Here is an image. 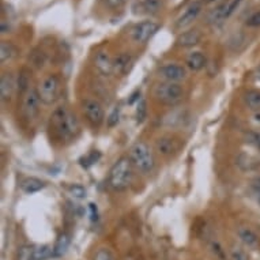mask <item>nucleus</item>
Wrapping results in <instances>:
<instances>
[{
  "instance_id": "nucleus-1",
  "label": "nucleus",
  "mask_w": 260,
  "mask_h": 260,
  "mask_svg": "<svg viewBox=\"0 0 260 260\" xmlns=\"http://www.w3.org/2000/svg\"><path fill=\"white\" fill-rule=\"evenodd\" d=\"M52 124L58 136L63 141L75 139L81 132V124L75 113L64 107H60L55 111L52 115Z\"/></svg>"
},
{
  "instance_id": "nucleus-2",
  "label": "nucleus",
  "mask_w": 260,
  "mask_h": 260,
  "mask_svg": "<svg viewBox=\"0 0 260 260\" xmlns=\"http://www.w3.org/2000/svg\"><path fill=\"white\" fill-rule=\"evenodd\" d=\"M132 178V162L127 157H121L120 160L115 162L109 172V185L115 191H123L131 183Z\"/></svg>"
},
{
  "instance_id": "nucleus-3",
  "label": "nucleus",
  "mask_w": 260,
  "mask_h": 260,
  "mask_svg": "<svg viewBox=\"0 0 260 260\" xmlns=\"http://www.w3.org/2000/svg\"><path fill=\"white\" fill-rule=\"evenodd\" d=\"M153 95L155 100L165 105H176L183 100L184 89L181 85L173 82L157 83L153 89Z\"/></svg>"
},
{
  "instance_id": "nucleus-4",
  "label": "nucleus",
  "mask_w": 260,
  "mask_h": 260,
  "mask_svg": "<svg viewBox=\"0 0 260 260\" xmlns=\"http://www.w3.org/2000/svg\"><path fill=\"white\" fill-rule=\"evenodd\" d=\"M130 160L136 169L143 173L153 171L154 157L151 150L144 142L135 143L130 148Z\"/></svg>"
},
{
  "instance_id": "nucleus-5",
  "label": "nucleus",
  "mask_w": 260,
  "mask_h": 260,
  "mask_svg": "<svg viewBox=\"0 0 260 260\" xmlns=\"http://www.w3.org/2000/svg\"><path fill=\"white\" fill-rule=\"evenodd\" d=\"M59 90H60V79L58 75H48L42 79L37 91L40 95V100L44 105H52L56 102L58 97H59Z\"/></svg>"
},
{
  "instance_id": "nucleus-6",
  "label": "nucleus",
  "mask_w": 260,
  "mask_h": 260,
  "mask_svg": "<svg viewBox=\"0 0 260 260\" xmlns=\"http://www.w3.org/2000/svg\"><path fill=\"white\" fill-rule=\"evenodd\" d=\"M158 24H155L153 21H143L141 24H136L131 29V38L136 44H146L151 37L158 31Z\"/></svg>"
},
{
  "instance_id": "nucleus-7",
  "label": "nucleus",
  "mask_w": 260,
  "mask_h": 260,
  "mask_svg": "<svg viewBox=\"0 0 260 260\" xmlns=\"http://www.w3.org/2000/svg\"><path fill=\"white\" fill-rule=\"evenodd\" d=\"M82 109L89 123H91L94 127H100L104 123V118H105L104 108L97 100H91V98L85 100L82 102Z\"/></svg>"
},
{
  "instance_id": "nucleus-8",
  "label": "nucleus",
  "mask_w": 260,
  "mask_h": 260,
  "mask_svg": "<svg viewBox=\"0 0 260 260\" xmlns=\"http://www.w3.org/2000/svg\"><path fill=\"white\" fill-rule=\"evenodd\" d=\"M202 8H203V4H202V1H199V0H195L192 3H189L188 6L184 8L183 12L177 17L174 26L177 29H183V28L189 26L199 17V14L202 12Z\"/></svg>"
},
{
  "instance_id": "nucleus-9",
  "label": "nucleus",
  "mask_w": 260,
  "mask_h": 260,
  "mask_svg": "<svg viewBox=\"0 0 260 260\" xmlns=\"http://www.w3.org/2000/svg\"><path fill=\"white\" fill-rule=\"evenodd\" d=\"M40 95L37 89H29L26 91L24 97V104H22V111H24L25 117L28 120H33L38 115L40 111Z\"/></svg>"
},
{
  "instance_id": "nucleus-10",
  "label": "nucleus",
  "mask_w": 260,
  "mask_h": 260,
  "mask_svg": "<svg viewBox=\"0 0 260 260\" xmlns=\"http://www.w3.org/2000/svg\"><path fill=\"white\" fill-rule=\"evenodd\" d=\"M187 70L183 65L176 64V63H168V64L162 65L160 68V77L165 81V82L178 83L187 79Z\"/></svg>"
},
{
  "instance_id": "nucleus-11",
  "label": "nucleus",
  "mask_w": 260,
  "mask_h": 260,
  "mask_svg": "<svg viewBox=\"0 0 260 260\" xmlns=\"http://www.w3.org/2000/svg\"><path fill=\"white\" fill-rule=\"evenodd\" d=\"M162 0H139L136 1L132 10L136 15H154L162 8Z\"/></svg>"
},
{
  "instance_id": "nucleus-12",
  "label": "nucleus",
  "mask_w": 260,
  "mask_h": 260,
  "mask_svg": "<svg viewBox=\"0 0 260 260\" xmlns=\"http://www.w3.org/2000/svg\"><path fill=\"white\" fill-rule=\"evenodd\" d=\"M132 63H134V59L130 54H127V52L118 54L113 59V72L117 75H125L130 72Z\"/></svg>"
},
{
  "instance_id": "nucleus-13",
  "label": "nucleus",
  "mask_w": 260,
  "mask_h": 260,
  "mask_svg": "<svg viewBox=\"0 0 260 260\" xmlns=\"http://www.w3.org/2000/svg\"><path fill=\"white\" fill-rule=\"evenodd\" d=\"M202 40V34L199 30L196 29H191L188 31H184L181 33L180 36L177 37V42L178 47H183V48H189V47H194V45H198Z\"/></svg>"
},
{
  "instance_id": "nucleus-14",
  "label": "nucleus",
  "mask_w": 260,
  "mask_h": 260,
  "mask_svg": "<svg viewBox=\"0 0 260 260\" xmlns=\"http://www.w3.org/2000/svg\"><path fill=\"white\" fill-rule=\"evenodd\" d=\"M94 64L97 67V70L104 74V75H111L113 72V60L111 59V56L104 52V51H100L97 52L94 59Z\"/></svg>"
},
{
  "instance_id": "nucleus-15",
  "label": "nucleus",
  "mask_w": 260,
  "mask_h": 260,
  "mask_svg": "<svg viewBox=\"0 0 260 260\" xmlns=\"http://www.w3.org/2000/svg\"><path fill=\"white\" fill-rule=\"evenodd\" d=\"M237 166L244 172H252L256 171L260 166V161L255 158L252 154L248 153H240L236 158Z\"/></svg>"
},
{
  "instance_id": "nucleus-16",
  "label": "nucleus",
  "mask_w": 260,
  "mask_h": 260,
  "mask_svg": "<svg viewBox=\"0 0 260 260\" xmlns=\"http://www.w3.org/2000/svg\"><path fill=\"white\" fill-rule=\"evenodd\" d=\"M155 147L158 150V153L162 154V155H172L174 151H177L178 143L172 136H162L157 141Z\"/></svg>"
},
{
  "instance_id": "nucleus-17",
  "label": "nucleus",
  "mask_w": 260,
  "mask_h": 260,
  "mask_svg": "<svg viewBox=\"0 0 260 260\" xmlns=\"http://www.w3.org/2000/svg\"><path fill=\"white\" fill-rule=\"evenodd\" d=\"M15 89V82L11 74H3L0 78V95L3 101H10Z\"/></svg>"
},
{
  "instance_id": "nucleus-18",
  "label": "nucleus",
  "mask_w": 260,
  "mask_h": 260,
  "mask_svg": "<svg viewBox=\"0 0 260 260\" xmlns=\"http://www.w3.org/2000/svg\"><path fill=\"white\" fill-rule=\"evenodd\" d=\"M237 234L240 237V240L242 241V244L247 245L248 248L255 249L258 245H259V237H258V234H256L252 229H249V228L242 226V228L238 229Z\"/></svg>"
},
{
  "instance_id": "nucleus-19",
  "label": "nucleus",
  "mask_w": 260,
  "mask_h": 260,
  "mask_svg": "<svg viewBox=\"0 0 260 260\" xmlns=\"http://www.w3.org/2000/svg\"><path fill=\"white\" fill-rule=\"evenodd\" d=\"M45 187V183L37 177H28L25 178L22 184H21V189L24 191L25 194L31 195V194H36L38 191H41Z\"/></svg>"
},
{
  "instance_id": "nucleus-20",
  "label": "nucleus",
  "mask_w": 260,
  "mask_h": 260,
  "mask_svg": "<svg viewBox=\"0 0 260 260\" xmlns=\"http://www.w3.org/2000/svg\"><path fill=\"white\" fill-rule=\"evenodd\" d=\"M187 65L192 71H201L202 68L206 65V56L202 52H192L187 58Z\"/></svg>"
},
{
  "instance_id": "nucleus-21",
  "label": "nucleus",
  "mask_w": 260,
  "mask_h": 260,
  "mask_svg": "<svg viewBox=\"0 0 260 260\" xmlns=\"http://www.w3.org/2000/svg\"><path fill=\"white\" fill-rule=\"evenodd\" d=\"M52 255H54V248H51L49 245H40L30 249L28 260H48Z\"/></svg>"
},
{
  "instance_id": "nucleus-22",
  "label": "nucleus",
  "mask_w": 260,
  "mask_h": 260,
  "mask_svg": "<svg viewBox=\"0 0 260 260\" xmlns=\"http://www.w3.org/2000/svg\"><path fill=\"white\" fill-rule=\"evenodd\" d=\"M70 247V236L68 234H60L59 238L56 240L54 247V256L55 258H61L67 252V249Z\"/></svg>"
},
{
  "instance_id": "nucleus-23",
  "label": "nucleus",
  "mask_w": 260,
  "mask_h": 260,
  "mask_svg": "<svg viewBox=\"0 0 260 260\" xmlns=\"http://www.w3.org/2000/svg\"><path fill=\"white\" fill-rule=\"evenodd\" d=\"M184 120H185V113L181 109H178V111H172L169 115H166L165 120H164V123L168 127H178V125H183Z\"/></svg>"
},
{
  "instance_id": "nucleus-24",
  "label": "nucleus",
  "mask_w": 260,
  "mask_h": 260,
  "mask_svg": "<svg viewBox=\"0 0 260 260\" xmlns=\"http://www.w3.org/2000/svg\"><path fill=\"white\" fill-rule=\"evenodd\" d=\"M244 101L252 111L260 109V90H249L244 95Z\"/></svg>"
},
{
  "instance_id": "nucleus-25",
  "label": "nucleus",
  "mask_w": 260,
  "mask_h": 260,
  "mask_svg": "<svg viewBox=\"0 0 260 260\" xmlns=\"http://www.w3.org/2000/svg\"><path fill=\"white\" fill-rule=\"evenodd\" d=\"M15 55H17V49L12 47L10 42H1V45H0V60H1V63H6L8 60H11Z\"/></svg>"
},
{
  "instance_id": "nucleus-26",
  "label": "nucleus",
  "mask_w": 260,
  "mask_h": 260,
  "mask_svg": "<svg viewBox=\"0 0 260 260\" xmlns=\"http://www.w3.org/2000/svg\"><path fill=\"white\" fill-rule=\"evenodd\" d=\"M147 116V102L144 98H141L138 101V105H136V112H135V117H136V123L138 124H142L144 121V118Z\"/></svg>"
},
{
  "instance_id": "nucleus-27",
  "label": "nucleus",
  "mask_w": 260,
  "mask_h": 260,
  "mask_svg": "<svg viewBox=\"0 0 260 260\" xmlns=\"http://www.w3.org/2000/svg\"><path fill=\"white\" fill-rule=\"evenodd\" d=\"M68 194L74 198V199H85L86 198V189L79 184H72L68 187Z\"/></svg>"
},
{
  "instance_id": "nucleus-28",
  "label": "nucleus",
  "mask_w": 260,
  "mask_h": 260,
  "mask_svg": "<svg viewBox=\"0 0 260 260\" xmlns=\"http://www.w3.org/2000/svg\"><path fill=\"white\" fill-rule=\"evenodd\" d=\"M244 0H228L225 1V12H226V19L231 18V15L237 11V8L240 7Z\"/></svg>"
},
{
  "instance_id": "nucleus-29",
  "label": "nucleus",
  "mask_w": 260,
  "mask_h": 260,
  "mask_svg": "<svg viewBox=\"0 0 260 260\" xmlns=\"http://www.w3.org/2000/svg\"><path fill=\"white\" fill-rule=\"evenodd\" d=\"M245 141L249 144H252L255 148L260 150V132H256V131H248L245 134Z\"/></svg>"
},
{
  "instance_id": "nucleus-30",
  "label": "nucleus",
  "mask_w": 260,
  "mask_h": 260,
  "mask_svg": "<svg viewBox=\"0 0 260 260\" xmlns=\"http://www.w3.org/2000/svg\"><path fill=\"white\" fill-rule=\"evenodd\" d=\"M93 260H115L112 252L108 248H101L95 252Z\"/></svg>"
},
{
  "instance_id": "nucleus-31",
  "label": "nucleus",
  "mask_w": 260,
  "mask_h": 260,
  "mask_svg": "<svg viewBox=\"0 0 260 260\" xmlns=\"http://www.w3.org/2000/svg\"><path fill=\"white\" fill-rule=\"evenodd\" d=\"M245 24H247V26H251V28H259L260 26V10L252 12L248 18H247Z\"/></svg>"
},
{
  "instance_id": "nucleus-32",
  "label": "nucleus",
  "mask_w": 260,
  "mask_h": 260,
  "mask_svg": "<svg viewBox=\"0 0 260 260\" xmlns=\"http://www.w3.org/2000/svg\"><path fill=\"white\" fill-rule=\"evenodd\" d=\"M231 259L233 260H249L248 255L245 254L241 248H237V247L231 248Z\"/></svg>"
},
{
  "instance_id": "nucleus-33",
  "label": "nucleus",
  "mask_w": 260,
  "mask_h": 260,
  "mask_svg": "<svg viewBox=\"0 0 260 260\" xmlns=\"http://www.w3.org/2000/svg\"><path fill=\"white\" fill-rule=\"evenodd\" d=\"M101 155L100 153H95V151H93V153L90 154V155H87V157H85L82 161H85V162H81L85 168H89L90 165H93V164H95L97 161H98V158H100Z\"/></svg>"
},
{
  "instance_id": "nucleus-34",
  "label": "nucleus",
  "mask_w": 260,
  "mask_h": 260,
  "mask_svg": "<svg viewBox=\"0 0 260 260\" xmlns=\"http://www.w3.org/2000/svg\"><path fill=\"white\" fill-rule=\"evenodd\" d=\"M18 87L21 89V91H28L30 89L29 87V81H28V75L21 74L18 78Z\"/></svg>"
},
{
  "instance_id": "nucleus-35",
  "label": "nucleus",
  "mask_w": 260,
  "mask_h": 260,
  "mask_svg": "<svg viewBox=\"0 0 260 260\" xmlns=\"http://www.w3.org/2000/svg\"><path fill=\"white\" fill-rule=\"evenodd\" d=\"M211 248H213V252H214V254H215V256H218V258L221 260H224L225 259L224 249H222V247L219 245L218 242H217V241L211 242Z\"/></svg>"
},
{
  "instance_id": "nucleus-36",
  "label": "nucleus",
  "mask_w": 260,
  "mask_h": 260,
  "mask_svg": "<svg viewBox=\"0 0 260 260\" xmlns=\"http://www.w3.org/2000/svg\"><path fill=\"white\" fill-rule=\"evenodd\" d=\"M254 192H255V196H256V199H258V202L260 203V177H258L256 180L254 181Z\"/></svg>"
},
{
  "instance_id": "nucleus-37",
  "label": "nucleus",
  "mask_w": 260,
  "mask_h": 260,
  "mask_svg": "<svg viewBox=\"0 0 260 260\" xmlns=\"http://www.w3.org/2000/svg\"><path fill=\"white\" fill-rule=\"evenodd\" d=\"M117 121H118V109H115L112 115H111L109 120H108V123H109V125L112 127V125L116 124Z\"/></svg>"
},
{
  "instance_id": "nucleus-38",
  "label": "nucleus",
  "mask_w": 260,
  "mask_h": 260,
  "mask_svg": "<svg viewBox=\"0 0 260 260\" xmlns=\"http://www.w3.org/2000/svg\"><path fill=\"white\" fill-rule=\"evenodd\" d=\"M124 1L125 0H105V3H107L108 6L109 7H120V6H123L124 4Z\"/></svg>"
},
{
  "instance_id": "nucleus-39",
  "label": "nucleus",
  "mask_w": 260,
  "mask_h": 260,
  "mask_svg": "<svg viewBox=\"0 0 260 260\" xmlns=\"http://www.w3.org/2000/svg\"><path fill=\"white\" fill-rule=\"evenodd\" d=\"M254 75H255V79H256L258 82H260V65L256 68V71H255Z\"/></svg>"
},
{
  "instance_id": "nucleus-40",
  "label": "nucleus",
  "mask_w": 260,
  "mask_h": 260,
  "mask_svg": "<svg viewBox=\"0 0 260 260\" xmlns=\"http://www.w3.org/2000/svg\"><path fill=\"white\" fill-rule=\"evenodd\" d=\"M202 4H210V3H214L215 0H201Z\"/></svg>"
}]
</instances>
